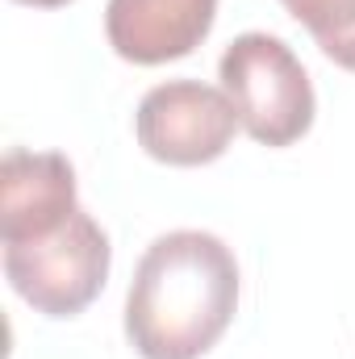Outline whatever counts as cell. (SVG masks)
<instances>
[{"instance_id":"cell-8","label":"cell","mask_w":355,"mask_h":359,"mask_svg":"<svg viewBox=\"0 0 355 359\" xmlns=\"http://www.w3.org/2000/svg\"><path fill=\"white\" fill-rule=\"evenodd\" d=\"M17 4H34V8H59V4H67V0H17Z\"/></svg>"},{"instance_id":"cell-2","label":"cell","mask_w":355,"mask_h":359,"mask_svg":"<svg viewBox=\"0 0 355 359\" xmlns=\"http://www.w3.org/2000/svg\"><path fill=\"white\" fill-rule=\"evenodd\" d=\"M239 126L264 147H293L314 126V84L276 34H239L217 63Z\"/></svg>"},{"instance_id":"cell-7","label":"cell","mask_w":355,"mask_h":359,"mask_svg":"<svg viewBox=\"0 0 355 359\" xmlns=\"http://www.w3.org/2000/svg\"><path fill=\"white\" fill-rule=\"evenodd\" d=\"M322 46L330 63L355 72V0H280Z\"/></svg>"},{"instance_id":"cell-1","label":"cell","mask_w":355,"mask_h":359,"mask_svg":"<svg viewBox=\"0 0 355 359\" xmlns=\"http://www.w3.org/2000/svg\"><path fill=\"white\" fill-rule=\"evenodd\" d=\"M239 309V259L205 230H172L147 247L126 292V339L142 359H201Z\"/></svg>"},{"instance_id":"cell-5","label":"cell","mask_w":355,"mask_h":359,"mask_svg":"<svg viewBox=\"0 0 355 359\" xmlns=\"http://www.w3.org/2000/svg\"><path fill=\"white\" fill-rule=\"evenodd\" d=\"M76 168L59 151L13 147L0 163V243H34L76 213Z\"/></svg>"},{"instance_id":"cell-4","label":"cell","mask_w":355,"mask_h":359,"mask_svg":"<svg viewBox=\"0 0 355 359\" xmlns=\"http://www.w3.org/2000/svg\"><path fill=\"white\" fill-rule=\"evenodd\" d=\"M138 147L168 168H201L226 155L239 134V113L226 88L201 80H168L138 100Z\"/></svg>"},{"instance_id":"cell-6","label":"cell","mask_w":355,"mask_h":359,"mask_svg":"<svg viewBox=\"0 0 355 359\" xmlns=\"http://www.w3.org/2000/svg\"><path fill=\"white\" fill-rule=\"evenodd\" d=\"M217 0H109V46L138 67H159L192 55L213 29Z\"/></svg>"},{"instance_id":"cell-3","label":"cell","mask_w":355,"mask_h":359,"mask_svg":"<svg viewBox=\"0 0 355 359\" xmlns=\"http://www.w3.org/2000/svg\"><path fill=\"white\" fill-rule=\"evenodd\" d=\"M109 234L76 209L59 230L34 243L4 247V276L13 292L46 318H76L100 297L109 280Z\"/></svg>"}]
</instances>
